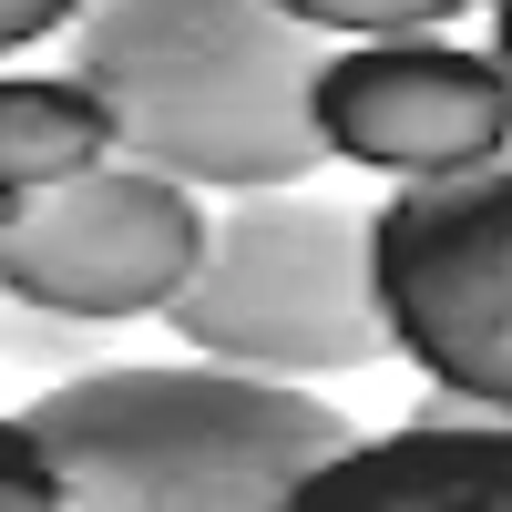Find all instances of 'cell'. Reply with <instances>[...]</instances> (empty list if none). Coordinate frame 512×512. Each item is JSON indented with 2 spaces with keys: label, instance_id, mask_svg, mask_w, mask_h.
Returning <instances> with one entry per match:
<instances>
[{
  "label": "cell",
  "instance_id": "6da1fadb",
  "mask_svg": "<svg viewBox=\"0 0 512 512\" xmlns=\"http://www.w3.org/2000/svg\"><path fill=\"white\" fill-rule=\"evenodd\" d=\"M21 420L82 512H287L328 451H349L338 400L216 349L82 359Z\"/></svg>",
  "mask_w": 512,
  "mask_h": 512
},
{
  "label": "cell",
  "instance_id": "7a4b0ae2",
  "mask_svg": "<svg viewBox=\"0 0 512 512\" xmlns=\"http://www.w3.org/2000/svg\"><path fill=\"white\" fill-rule=\"evenodd\" d=\"M318 52L328 41L277 0H82L72 72L123 123V154L205 195L308 185L318 144Z\"/></svg>",
  "mask_w": 512,
  "mask_h": 512
},
{
  "label": "cell",
  "instance_id": "3957f363",
  "mask_svg": "<svg viewBox=\"0 0 512 512\" xmlns=\"http://www.w3.org/2000/svg\"><path fill=\"white\" fill-rule=\"evenodd\" d=\"M164 328L185 349H216L277 379H349V369L400 359L390 308H379V267H369V216L318 185L226 195Z\"/></svg>",
  "mask_w": 512,
  "mask_h": 512
},
{
  "label": "cell",
  "instance_id": "277c9868",
  "mask_svg": "<svg viewBox=\"0 0 512 512\" xmlns=\"http://www.w3.org/2000/svg\"><path fill=\"white\" fill-rule=\"evenodd\" d=\"M369 267L400 359L512 410V154L390 185L369 205Z\"/></svg>",
  "mask_w": 512,
  "mask_h": 512
},
{
  "label": "cell",
  "instance_id": "5b68a950",
  "mask_svg": "<svg viewBox=\"0 0 512 512\" xmlns=\"http://www.w3.org/2000/svg\"><path fill=\"white\" fill-rule=\"evenodd\" d=\"M205 185L164 175L144 154H103L93 175L41 185L11 205L0 226V287L31 308H62L82 328H123V318H164L175 287L205 256Z\"/></svg>",
  "mask_w": 512,
  "mask_h": 512
},
{
  "label": "cell",
  "instance_id": "8992f818",
  "mask_svg": "<svg viewBox=\"0 0 512 512\" xmlns=\"http://www.w3.org/2000/svg\"><path fill=\"white\" fill-rule=\"evenodd\" d=\"M318 144L359 175H461L512 154V62L451 31H369L318 52Z\"/></svg>",
  "mask_w": 512,
  "mask_h": 512
},
{
  "label": "cell",
  "instance_id": "52a82bcc",
  "mask_svg": "<svg viewBox=\"0 0 512 512\" xmlns=\"http://www.w3.org/2000/svg\"><path fill=\"white\" fill-rule=\"evenodd\" d=\"M287 512H512V410L431 379L400 431H349Z\"/></svg>",
  "mask_w": 512,
  "mask_h": 512
},
{
  "label": "cell",
  "instance_id": "ba28073f",
  "mask_svg": "<svg viewBox=\"0 0 512 512\" xmlns=\"http://www.w3.org/2000/svg\"><path fill=\"white\" fill-rule=\"evenodd\" d=\"M103 154H123V123L72 62L62 72H0V195L72 185Z\"/></svg>",
  "mask_w": 512,
  "mask_h": 512
},
{
  "label": "cell",
  "instance_id": "9c48e42d",
  "mask_svg": "<svg viewBox=\"0 0 512 512\" xmlns=\"http://www.w3.org/2000/svg\"><path fill=\"white\" fill-rule=\"evenodd\" d=\"M297 11L318 41H369V31H451L461 11H492V0H277Z\"/></svg>",
  "mask_w": 512,
  "mask_h": 512
},
{
  "label": "cell",
  "instance_id": "30bf717a",
  "mask_svg": "<svg viewBox=\"0 0 512 512\" xmlns=\"http://www.w3.org/2000/svg\"><path fill=\"white\" fill-rule=\"evenodd\" d=\"M93 338L103 328H82V318H62V308H31V297H11L0 287V359H41V369H82L93 359Z\"/></svg>",
  "mask_w": 512,
  "mask_h": 512
},
{
  "label": "cell",
  "instance_id": "8fae6325",
  "mask_svg": "<svg viewBox=\"0 0 512 512\" xmlns=\"http://www.w3.org/2000/svg\"><path fill=\"white\" fill-rule=\"evenodd\" d=\"M0 512H62V472L31 420H0Z\"/></svg>",
  "mask_w": 512,
  "mask_h": 512
},
{
  "label": "cell",
  "instance_id": "7c38bea8",
  "mask_svg": "<svg viewBox=\"0 0 512 512\" xmlns=\"http://www.w3.org/2000/svg\"><path fill=\"white\" fill-rule=\"evenodd\" d=\"M82 21V0H0V62L21 52V41H52Z\"/></svg>",
  "mask_w": 512,
  "mask_h": 512
},
{
  "label": "cell",
  "instance_id": "4fadbf2b",
  "mask_svg": "<svg viewBox=\"0 0 512 512\" xmlns=\"http://www.w3.org/2000/svg\"><path fill=\"white\" fill-rule=\"evenodd\" d=\"M492 52L512 62V0H492Z\"/></svg>",
  "mask_w": 512,
  "mask_h": 512
}]
</instances>
